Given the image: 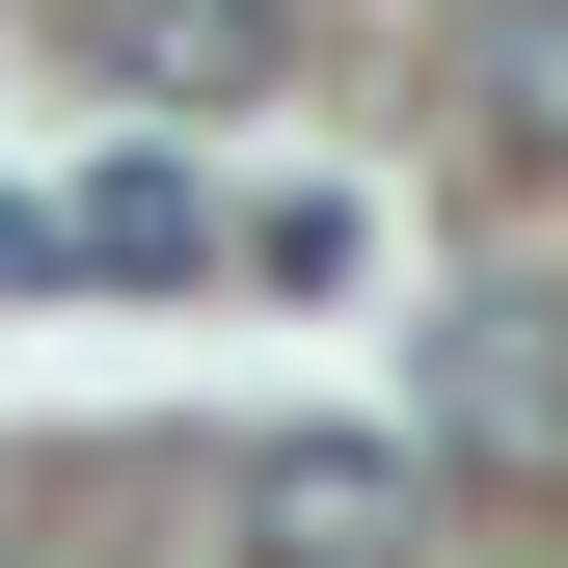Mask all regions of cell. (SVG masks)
Returning a JSON list of instances; mask_svg holds the SVG:
<instances>
[{
  "instance_id": "obj_1",
  "label": "cell",
  "mask_w": 568,
  "mask_h": 568,
  "mask_svg": "<svg viewBox=\"0 0 568 568\" xmlns=\"http://www.w3.org/2000/svg\"><path fill=\"white\" fill-rule=\"evenodd\" d=\"M434 460L460 487H568V298H460L434 325Z\"/></svg>"
},
{
  "instance_id": "obj_2",
  "label": "cell",
  "mask_w": 568,
  "mask_h": 568,
  "mask_svg": "<svg viewBox=\"0 0 568 568\" xmlns=\"http://www.w3.org/2000/svg\"><path fill=\"white\" fill-rule=\"evenodd\" d=\"M406 515H434L406 434H271L244 460V568H406Z\"/></svg>"
},
{
  "instance_id": "obj_3",
  "label": "cell",
  "mask_w": 568,
  "mask_h": 568,
  "mask_svg": "<svg viewBox=\"0 0 568 568\" xmlns=\"http://www.w3.org/2000/svg\"><path fill=\"white\" fill-rule=\"evenodd\" d=\"M54 28H82V82H135V109H271L298 0H54Z\"/></svg>"
},
{
  "instance_id": "obj_4",
  "label": "cell",
  "mask_w": 568,
  "mask_h": 568,
  "mask_svg": "<svg viewBox=\"0 0 568 568\" xmlns=\"http://www.w3.org/2000/svg\"><path fill=\"white\" fill-rule=\"evenodd\" d=\"M190 244H217V217H190V163H109V190H54V271H135V298H163Z\"/></svg>"
},
{
  "instance_id": "obj_5",
  "label": "cell",
  "mask_w": 568,
  "mask_h": 568,
  "mask_svg": "<svg viewBox=\"0 0 568 568\" xmlns=\"http://www.w3.org/2000/svg\"><path fill=\"white\" fill-rule=\"evenodd\" d=\"M487 135L568 163V0H487Z\"/></svg>"
},
{
  "instance_id": "obj_6",
  "label": "cell",
  "mask_w": 568,
  "mask_h": 568,
  "mask_svg": "<svg viewBox=\"0 0 568 568\" xmlns=\"http://www.w3.org/2000/svg\"><path fill=\"white\" fill-rule=\"evenodd\" d=\"M28 271H54V190H0V298H28Z\"/></svg>"
}]
</instances>
